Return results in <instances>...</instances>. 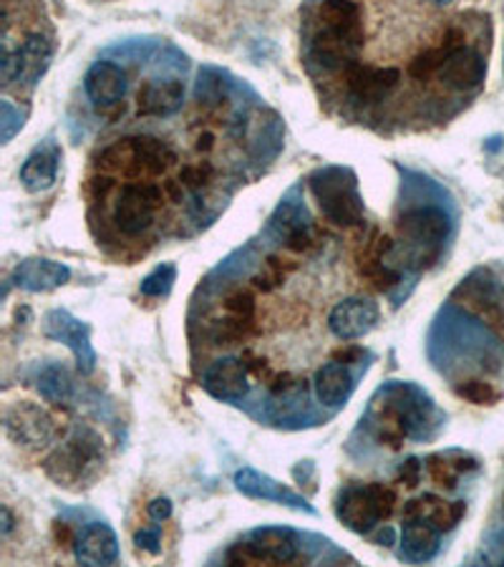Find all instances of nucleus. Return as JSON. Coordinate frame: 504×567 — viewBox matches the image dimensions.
<instances>
[{
    "label": "nucleus",
    "mask_w": 504,
    "mask_h": 567,
    "mask_svg": "<svg viewBox=\"0 0 504 567\" xmlns=\"http://www.w3.org/2000/svg\"><path fill=\"white\" fill-rule=\"evenodd\" d=\"M394 529L392 527H386V533H382V535H378V543H384L386 547H392L394 545Z\"/></svg>",
    "instance_id": "c03bdc74"
},
{
    "label": "nucleus",
    "mask_w": 504,
    "mask_h": 567,
    "mask_svg": "<svg viewBox=\"0 0 504 567\" xmlns=\"http://www.w3.org/2000/svg\"><path fill=\"white\" fill-rule=\"evenodd\" d=\"M421 472H423V464L419 462L417 457H409L406 462L399 467V474H396V482L409 486V490H414V486H419L421 482Z\"/></svg>",
    "instance_id": "f704fd0d"
},
{
    "label": "nucleus",
    "mask_w": 504,
    "mask_h": 567,
    "mask_svg": "<svg viewBox=\"0 0 504 567\" xmlns=\"http://www.w3.org/2000/svg\"><path fill=\"white\" fill-rule=\"evenodd\" d=\"M43 335L51 341L66 343L76 359V368L84 376L94 374L96 368V351L92 345V325L78 321L68 310H49L43 318Z\"/></svg>",
    "instance_id": "1a4fd4ad"
},
{
    "label": "nucleus",
    "mask_w": 504,
    "mask_h": 567,
    "mask_svg": "<svg viewBox=\"0 0 504 567\" xmlns=\"http://www.w3.org/2000/svg\"><path fill=\"white\" fill-rule=\"evenodd\" d=\"M378 306L368 298H346L329 313V331L341 341L364 339L378 325Z\"/></svg>",
    "instance_id": "2eb2a0df"
},
{
    "label": "nucleus",
    "mask_w": 504,
    "mask_h": 567,
    "mask_svg": "<svg viewBox=\"0 0 504 567\" xmlns=\"http://www.w3.org/2000/svg\"><path fill=\"white\" fill-rule=\"evenodd\" d=\"M343 74H346L348 94L358 104H382L401 84V71L396 66H371L356 61Z\"/></svg>",
    "instance_id": "f8f14e48"
},
{
    "label": "nucleus",
    "mask_w": 504,
    "mask_h": 567,
    "mask_svg": "<svg viewBox=\"0 0 504 567\" xmlns=\"http://www.w3.org/2000/svg\"><path fill=\"white\" fill-rule=\"evenodd\" d=\"M74 557L82 565H114L119 560V537L109 525L94 522L76 537Z\"/></svg>",
    "instance_id": "412c9836"
},
{
    "label": "nucleus",
    "mask_w": 504,
    "mask_h": 567,
    "mask_svg": "<svg viewBox=\"0 0 504 567\" xmlns=\"http://www.w3.org/2000/svg\"><path fill=\"white\" fill-rule=\"evenodd\" d=\"M313 386H315L318 402L323 406H331V409H339V406L346 404L353 394V388H356L346 363H339V361H331L318 368Z\"/></svg>",
    "instance_id": "b1692460"
},
{
    "label": "nucleus",
    "mask_w": 504,
    "mask_h": 567,
    "mask_svg": "<svg viewBox=\"0 0 504 567\" xmlns=\"http://www.w3.org/2000/svg\"><path fill=\"white\" fill-rule=\"evenodd\" d=\"M439 529L427 520H406L401 529V560L429 563L439 553Z\"/></svg>",
    "instance_id": "393cba45"
},
{
    "label": "nucleus",
    "mask_w": 504,
    "mask_h": 567,
    "mask_svg": "<svg viewBox=\"0 0 504 567\" xmlns=\"http://www.w3.org/2000/svg\"><path fill=\"white\" fill-rule=\"evenodd\" d=\"M300 557L298 539L290 529L260 527L227 550L229 565H290Z\"/></svg>",
    "instance_id": "423d86ee"
},
{
    "label": "nucleus",
    "mask_w": 504,
    "mask_h": 567,
    "mask_svg": "<svg viewBox=\"0 0 504 567\" xmlns=\"http://www.w3.org/2000/svg\"><path fill=\"white\" fill-rule=\"evenodd\" d=\"M53 46L46 35L33 33L15 51L3 53V84L35 86L51 64Z\"/></svg>",
    "instance_id": "9d476101"
},
{
    "label": "nucleus",
    "mask_w": 504,
    "mask_h": 567,
    "mask_svg": "<svg viewBox=\"0 0 504 567\" xmlns=\"http://www.w3.org/2000/svg\"><path fill=\"white\" fill-rule=\"evenodd\" d=\"M235 490L243 492L245 498H250V500L286 504V507H290V510L305 512V515H315V510L308 504L303 494H298L296 490H290L288 484L272 480V477L262 474L253 467H243L240 472L235 474Z\"/></svg>",
    "instance_id": "4468645a"
},
{
    "label": "nucleus",
    "mask_w": 504,
    "mask_h": 567,
    "mask_svg": "<svg viewBox=\"0 0 504 567\" xmlns=\"http://www.w3.org/2000/svg\"><path fill=\"white\" fill-rule=\"evenodd\" d=\"M258 335V323L255 318H235L227 315L217 318L212 323V341L215 345H237V343H247L250 339Z\"/></svg>",
    "instance_id": "c85d7f7f"
},
{
    "label": "nucleus",
    "mask_w": 504,
    "mask_h": 567,
    "mask_svg": "<svg viewBox=\"0 0 504 567\" xmlns=\"http://www.w3.org/2000/svg\"><path fill=\"white\" fill-rule=\"evenodd\" d=\"M396 229H399L406 245L439 250L441 243H444L449 235V217L447 212H441L437 207H417L404 212V215L396 220Z\"/></svg>",
    "instance_id": "dca6fc26"
},
{
    "label": "nucleus",
    "mask_w": 504,
    "mask_h": 567,
    "mask_svg": "<svg viewBox=\"0 0 504 567\" xmlns=\"http://www.w3.org/2000/svg\"><path fill=\"white\" fill-rule=\"evenodd\" d=\"M61 167V147L56 141H46V145L35 147L33 152L25 157L21 167V184L29 192H46L53 188Z\"/></svg>",
    "instance_id": "4be33fe9"
},
{
    "label": "nucleus",
    "mask_w": 504,
    "mask_h": 567,
    "mask_svg": "<svg viewBox=\"0 0 504 567\" xmlns=\"http://www.w3.org/2000/svg\"><path fill=\"white\" fill-rule=\"evenodd\" d=\"M135 545H137V550H144L152 555L162 553V535H159V527L139 529V533L135 535Z\"/></svg>",
    "instance_id": "c9c22d12"
},
{
    "label": "nucleus",
    "mask_w": 504,
    "mask_h": 567,
    "mask_svg": "<svg viewBox=\"0 0 504 567\" xmlns=\"http://www.w3.org/2000/svg\"><path fill=\"white\" fill-rule=\"evenodd\" d=\"M0 515H3V529H0V533H3V537H8V535L13 533V527H15V520H13L11 510H8V507L0 510Z\"/></svg>",
    "instance_id": "37998d69"
},
{
    "label": "nucleus",
    "mask_w": 504,
    "mask_h": 567,
    "mask_svg": "<svg viewBox=\"0 0 504 567\" xmlns=\"http://www.w3.org/2000/svg\"><path fill=\"white\" fill-rule=\"evenodd\" d=\"M459 306L487 323L504 343V288L490 276H472L454 290Z\"/></svg>",
    "instance_id": "6e6552de"
},
{
    "label": "nucleus",
    "mask_w": 504,
    "mask_h": 567,
    "mask_svg": "<svg viewBox=\"0 0 504 567\" xmlns=\"http://www.w3.org/2000/svg\"><path fill=\"white\" fill-rule=\"evenodd\" d=\"M464 41H467V35H464L462 29H457V25H454V29H449L444 33V39H441L439 46L421 51L419 56L411 61V64H409V76L417 78V82H427V78L437 76L439 68L444 66V61H447L449 53L464 49Z\"/></svg>",
    "instance_id": "bb28decb"
},
{
    "label": "nucleus",
    "mask_w": 504,
    "mask_h": 567,
    "mask_svg": "<svg viewBox=\"0 0 504 567\" xmlns=\"http://www.w3.org/2000/svg\"><path fill=\"white\" fill-rule=\"evenodd\" d=\"M53 539H56V545L58 547H71V550H74V545H76V535H74V529H71V525L68 522H53Z\"/></svg>",
    "instance_id": "ea45409f"
},
{
    "label": "nucleus",
    "mask_w": 504,
    "mask_h": 567,
    "mask_svg": "<svg viewBox=\"0 0 504 567\" xmlns=\"http://www.w3.org/2000/svg\"><path fill=\"white\" fill-rule=\"evenodd\" d=\"M104 441L99 434L88 427H76L74 434L53 449L43 462V472H46L58 486L74 490V486L84 484L96 474V469L104 462Z\"/></svg>",
    "instance_id": "7ed1b4c3"
},
{
    "label": "nucleus",
    "mask_w": 504,
    "mask_h": 567,
    "mask_svg": "<svg viewBox=\"0 0 504 567\" xmlns=\"http://www.w3.org/2000/svg\"><path fill=\"white\" fill-rule=\"evenodd\" d=\"M71 280V268L64 263L49 258H29L21 260L11 272V282L18 290L25 292H49Z\"/></svg>",
    "instance_id": "6ab92c4d"
},
{
    "label": "nucleus",
    "mask_w": 504,
    "mask_h": 567,
    "mask_svg": "<svg viewBox=\"0 0 504 567\" xmlns=\"http://www.w3.org/2000/svg\"><path fill=\"white\" fill-rule=\"evenodd\" d=\"M0 117H3V141H11V137L15 135V129L11 127V124L15 121V124H21V127H23L21 111L13 109L11 101H3V104H0Z\"/></svg>",
    "instance_id": "e433bc0d"
},
{
    "label": "nucleus",
    "mask_w": 504,
    "mask_h": 567,
    "mask_svg": "<svg viewBox=\"0 0 504 567\" xmlns=\"http://www.w3.org/2000/svg\"><path fill=\"white\" fill-rule=\"evenodd\" d=\"M164 192L152 182H129L124 184L117 205H114V225L124 235L135 237L152 227L157 207L162 205Z\"/></svg>",
    "instance_id": "0eeeda50"
},
{
    "label": "nucleus",
    "mask_w": 504,
    "mask_h": 567,
    "mask_svg": "<svg viewBox=\"0 0 504 567\" xmlns=\"http://www.w3.org/2000/svg\"><path fill=\"white\" fill-rule=\"evenodd\" d=\"M361 356H364V349H358V345H348V343H343V349H335L331 353V359L339 363H356Z\"/></svg>",
    "instance_id": "a19ab883"
},
{
    "label": "nucleus",
    "mask_w": 504,
    "mask_h": 567,
    "mask_svg": "<svg viewBox=\"0 0 504 567\" xmlns=\"http://www.w3.org/2000/svg\"><path fill=\"white\" fill-rule=\"evenodd\" d=\"M184 84L180 78H149L139 86L137 111L139 117L164 119L182 109Z\"/></svg>",
    "instance_id": "a211bd4d"
},
{
    "label": "nucleus",
    "mask_w": 504,
    "mask_h": 567,
    "mask_svg": "<svg viewBox=\"0 0 504 567\" xmlns=\"http://www.w3.org/2000/svg\"><path fill=\"white\" fill-rule=\"evenodd\" d=\"M318 31L311 39V56L325 71H346L364 49V15L353 0H321L315 8Z\"/></svg>",
    "instance_id": "f03ea898"
},
{
    "label": "nucleus",
    "mask_w": 504,
    "mask_h": 567,
    "mask_svg": "<svg viewBox=\"0 0 504 567\" xmlns=\"http://www.w3.org/2000/svg\"><path fill=\"white\" fill-rule=\"evenodd\" d=\"M311 192L323 215L335 225H358L364 220V197L358 176L348 167H323L311 174Z\"/></svg>",
    "instance_id": "20e7f679"
},
{
    "label": "nucleus",
    "mask_w": 504,
    "mask_h": 567,
    "mask_svg": "<svg viewBox=\"0 0 504 567\" xmlns=\"http://www.w3.org/2000/svg\"><path fill=\"white\" fill-rule=\"evenodd\" d=\"M467 512L464 502H447L437 494H423L419 500L404 504V520H427L439 533H449L462 522Z\"/></svg>",
    "instance_id": "5701e85b"
},
{
    "label": "nucleus",
    "mask_w": 504,
    "mask_h": 567,
    "mask_svg": "<svg viewBox=\"0 0 504 567\" xmlns=\"http://www.w3.org/2000/svg\"><path fill=\"white\" fill-rule=\"evenodd\" d=\"M212 147H215V135H212V131H205V135L197 137V152L207 154L212 152Z\"/></svg>",
    "instance_id": "79ce46f5"
},
{
    "label": "nucleus",
    "mask_w": 504,
    "mask_h": 567,
    "mask_svg": "<svg viewBox=\"0 0 504 567\" xmlns=\"http://www.w3.org/2000/svg\"><path fill=\"white\" fill-rule=\"evenodd\" d=\"M423 467H427L431 482L444 486V490H457L459 477L467 472H476L480 462L472 454H464V451H444V454L427 457Z\"/></svg>",
    "instance_id": "a878e982"
},
{
    "label": "nucleus",
    "mask_w": 504,
    "mask_h": 567,
    "mask_svg": "<svg viewBox=\"0 0 504 567\" xmlns=\"http://www.w3.org/2000/svg\"><path fill=\"white\" fill-rule=\"evenodd\" d=\"M114 190V180L111 176L106 174H96L92 182H88V192H92V197L96 202H104L106 197H109V192Z\"/></svg>",
    "instance_id": "58836bf2"
},
{
    "label": "nucleus",
    "mask_w": 504,
    "mask_h": 567,
    "mask_svg": "<svg viewBox=\"0 0 504 567\" xmlns=\"http://www.w3.org/2000/svg\"><path fill=\"white\" fill-rule=\"evenodd\" d=\"M215 180V170H212L210 162L200 164H187L180 174V182L187 188L192 194H200L210 188V182Z\"/></svg>",
    "instance_id": "473e14b6"
},
{
    "label": "nucleus",
    "mask_w": 504,
    "mask_h": 567,
    "mask_svg": "<svg viewBox=\"0 0 504 567\" xmlns=\"http://www.w3.org/2000/svg\"><path fill=\"white\" fill-rule=\"evenodd\" d=\"M3 421L8 437L25 447L49 445L53 434H56V421H53V416L31 402L13 404L11 409L6 411Z\"/></svg>",
    "instance_id": "ddd939ff"
},
{
    "label": "nucleus",
    "mask_w": 504,
    "mask_h": 567,
    "mask_svg": "<svg viewBox=\"0 0 504 567\" xmlns=\"http://www.w3.org/2000/svg\"><path fill=\"white\" fill-rule=\"evenodd\" d=\"M172 512H174V507H172L170 498H157L149 502V507H147V515L152 522H167L172 517Z\"/></svg>",
    "instance_id": "4c0bfd02"
},
{
    "label": "nucleus",
    "mask_w": 504,
    "mask_h": 567,
    "mask_svg": "<svg viewBox=\"0 0 504 567\" xmlns=\"http://www.w3.org/2000/svg\"><path fill=\"white\" fill-rule=\"evenodd\" d=\"M429 3L431 6H449V3H452V0H429Z\"/></svg>",
    "instance_id": "a18cd8bd"
},
{
    "label": "nucleus",
    "mask_w": 504,
    "mask_h": 567,
    "mask_svg": "<svg viewBox=\"0 0 504 567\" xmlns=\"http://www.w3.org/2000/svg\"><path fill=\"white\" fill-rule=\"evenodd\" d=\"M437 76L441 78V84L454 88V92H474L476 86H482L484 76H487V61L476 51L464 46L449 53Z\"/></svg>",
    "instance_id": "aec40b11"
},
{
    "label": "nucleus",
    "mask_w": 504,
    "mask_h": 567,
    "mask_svg": "<svg viewBox=\"0 0 504 567\" xmlns=\"http://www.w3.org/2000/svg\"><path fill=\"white\" fill-rule=\"evenodd\" d=\"M84 92L96 111L104 117H117L119 111H124L127 74L111 61H96L84 76Z\"/></svg>",
    "instance_id": "9b49d317"
},
{
    "label": "nucleus",
    "mask_w": 504,
    "mask_h": 567,
    "mask_svg": "<svg viewBox=\"0 0 504 567\" xmlns=\"http://www.w3.org/2000/svg\"><path fill=\"white\" fill-rule=\"evenodd\" d=\"M250 371H247L243 359L227 356V359H217L212 366L205 371V378H202V386L205 392L217 398V402H243V398L250 394Z\"/></svg>",
    "instance_id": "f3484780"
},
{
    "label": "nucleus",
    "mask_w": 504,
    "mask_h": 567,
    "mask_svg": "<svg viewBox=\"0 0 504 567\" xmlns=\"http://www.w3.org/2000/svg\"><path fill=\"white\" fill-rule=\"evenodd\" d=\"M371 419L376 421V437L388 449H401L404 439L435 437L439 424H431L437 409L431 398L411 384H394L378 392L371 402Z\"/></svg>",
    "instance_id": "f257e3e1"
},
{
    "label": "nucleus",
    "mask_w": 504,
    "mask_h": 567,
    "mask_svg": "<svg viewBox=\"0 0 504 567\" xmlns=\"http://www.w3.org/2000/svg\"><path fill=\"white\" fill-rule=\"evenodd\" d=\"M35 388L49 404H68L74 398V381L64 363H49L35 378Z\"/></svg>",
    "instance_id": "cd10ccee"
},
{
    "label": "nucleus",
    "mask_w": 504,
    "mask_h": 567,
    "mask_svg": "<svg viewBox=\"0 0 504 567\" xmlns=\"http://www.w3.org/2000/svg\"><path fill=\"white\" fill-rule=\"evenodd\" d=\"M396 490L382 482L356 484L343 490L335 502V517L346 525L351 533L371 535L378 527V522L388 520L396 512Z\"/></svg>",
    "instance_id": "39448f33"
},
{
    "label": "nucleus",
    "mask_w": 504,
    "mask_h": 567,
    "mask_svg": "<svg viewBox=\"0 0 504 567\" xmlns=\"http://www.w3.org/2000/svg\"><path fill=\"white\" fill-rule=\"evenodd\" d=\"M286 263H290V260H282V258H278V255L268 258V263L262 265V270L253 278L255 288L262 290V292H270V290H276L278 286H282V282H286V278H288V272L293 270V265H286Z\"/></svg>",
    "instance_id": "2f4dec72"
},
{
    "label": "nucleus",
    "mask_w": 504,
    "mask_h": 567,
    "mask_svg": "<svg viewBox=\"0 0 504 567\" xmlns=\"http://www.w3.org/2000/svg\"><path fill=\"white\" fill-rule=\"evenodd\" d=\"M457 396L464 398V402H470L474 406H494L502 402V392L490 381H482V378H470V381H462V384H457Z\"/></svg>",
    "instance_id": "c756f323"
},
{
    "label": "nucleus",
    "mask_w": 504,
    "mask_h": 567,
    "mask_svg": "<svg viewBox=\"0 0 504 567\" xmlns=\"http://www.w3.org/2000/svg\"><path fill=\"white\" fill-rule=\"evenodd\" d=\"M223 308H225L227 315H235V318H255V310H258V306H255L253 292L243 290V288L229 292V296L225 298Z\"/></svg>",
    "instance_id": "72a5a7b5"
},
{
    "label": "nucleus",
    "mask_w": 504,
    "mask_h": 567,
    "mask_svg": "<svg viewBox=\"0 0 504 567\" xmlns=\"http://www.w3.org/2000/svg\"><path fill=\"white\" fill-rule=\"evenodd\" d=\"M174 280H176V268L172 263H162L159 268H154L149 276L141 280V296L147 298H164L170 296V290L174 288Z\"/></svg>",
    "instance_id": "7c9ffc66"
}]
</instances>
